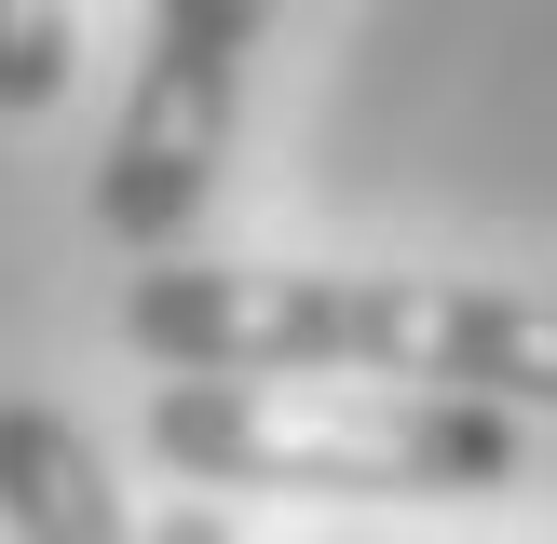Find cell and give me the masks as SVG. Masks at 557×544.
<instances>
[{
	"instance_id": "6da1fadb",
	"label": "cell",
	"mask_w": 557,
	"mask_h": 544,
	"mask_svg": "<svg viewBox=\"0 0 557 544\" xmlns=\"http://www.w3.org/2000/svg\"><path fill=\"white\" fill-rule=\"evenodd\" d=\"M123 341L177 381H381L449 408H557V299L435 272H259L177 259L123 286Z\"/></svg>"
},
{
	"instance_id": "7a4b0ae2",
	"label": "cell",
	"mask_w": 557,
	"mask_h": 544,
	"mask_svg": "<svg viewBox=\"0 0 557 544\" xmlns=\"http://www.w3.org/2000/svg\"><path fill=\"white\" fill-rule=\"evenodd\" d=\"M150 449L190 490H326V504H476L517 490L531 435L504 408L381 395V381H163Z\"/></svg>"
},
{
	"instance_id": "3957f363",
	"label": "cell",
	"mask_w": 557,
	"mask_h": 544,
	"mask_svg": "<svg viewBox=\"0 0 557 544\" xmlns=\"http://www.w3.org/2000/svg\"><path fill=\"white\" fill-rule=\"evenodd\" d=\"M245 54H259V0H163V14H150L136 96H123V123H109V163H96V218L123 245L163 259V245L205 218L218 163H232Z\"/></svg>"
},
{
	"instance_id": "277c9868",
	"label": "cell",
	"mask_w": 557,
	"mask_h": 544,
	"mask_svg": "<svg viewBox=\"0 0 557 544\" xmlns=\"http://www.w3.org/2000/svg\"><path fill=\"white\" fill-rule=\"evenodd\" d=\"M0 531L14 544H136L96 435L41 395H0Z\"/></svg>"
},
{
	"instance_id": "5b68a950",
	"label": "cell",
	"mask_w": 557,
	"mask_h": 544,
	"mask_svg": "<svg viewBox=\"0 0 557 544\" xmlns=\"http://www.w3.org/2000/svg\"><path fill=\"white\" fill-rule=\"evenodd\" d=\"M69 41L82 27L54 0H0V109H54L69 96Z\"/></svg>"
},
{
	"instance_id": "8992f818",
	"label": "cell",
	"mask_w": 557,
	"mask_h": 544,
	"mask_svg": "<svg viewBox=\"0 0 557 544\" xmlns=\"http://www.w3.org/2000/svg\"><path fill=\"white\" fill-rule=\"evenodd\" d=\"M136 544H232L218 517H163V531H136Z\"/></svg>"
}]
</instances>
